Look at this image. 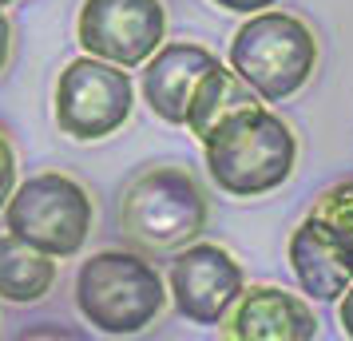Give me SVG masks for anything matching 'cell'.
Here are the masks:
<instances>
[{
    "label": "cell",
    "mask_w": 353,
    "mask_h": 341,
    "mask_svg": "<svg viewBox=\"0 0 353 341\" xmlns=\"http://www.w3.org/2000/svg\"><path fill=\"white\" fill-rule=\"evenodd\" d=\"M250 103H266V99L258 96L250 83L242 80L234 68H214L203 76V83L194 87V99H191V112H187V127L199 143H207L210 131L219 127L223 119H230L234 112L242 107H250Z\"/></svg>",
    "instance_id": "13"
},
{
    "label": "cell",
    "mask_w": 353,
    "mask_h": 341,
    "mask_svg": "<svg viewBox=\"0 0 353 341\" xmlns=\"http://www.w3.org/2000/svg\"><path fill=\"white\" fill-rule=\"evenodd\" d=\"M290 270L314 302H341L353 286V250L318 214H310L290 234Z\"/></svg>",
    "instance_id": "11"
},
{
    "label": "cell",
    "mask_w": 353,
    "mask_h": 341,
    "mask_svg": "<svg viewBox=\"0 0 353 341\" xmlns=\"http://www.w3.org/2000/svg\"><path fill=\"white\" fill-rule=\"evenodd\" d=\"M119 227L155 250H183L207 227V195L187 167H151L123 191Z\"/></svg>",
    "instance_id": "4"
},
{
    "label": "cell",
    "mask_w": 353,
    "mask_h": 341,
    "mask_svg": "<svg viewBox=\"0 0 353 341\" xmlns=\"http://www.w3.org/2000/svg\"><path fill=\"white\" fill-rule=\"evenodd\" d=\"M214 68H219V56L207 52L203 44H163L143 64L139 92H143L147 107L159 115V119H167V123H187L194 87Z\"/></svg>",
    "instance_id": "10"
},
{
    "label": "cell",
    "mask_w": 353,
    "mask_h": 341,
    "mask_svg": "<svg viewBox=\"0 0 353 341\" xmlns=\"http://www.w3.org/2000/svg\"><path fill=\"white\" fill-rule=\"evenodd\" d=\"M4 223L12 234L36 242L56 258H76L92 234L96 207H92V195L72 175L44 171L12 191L4 207Z\"/></svg>",
    "instance_id": "5"
},
{
    "label": "cell",
    "mask_w": 353,
    "mask_h": 341,
    "mask_svg": "<svg viewBox=\"0 0 353 341\" xmlns=\"http://www.w3.org/2000/svg\"><path fill=\"white\" fill-rule=\"evenodd\" d=\"M131 103H135L131 68L83 52L56 80V127L80 143H96L128 123Z\"/></svg>",
    "instance_id": "6"
},
{
    "label": "cell",
    "mask_w": 353,
    "mask_h": 341,
    "mask_svg": "<svg viewBox=\"0 0 353 341\" xmlns=\"http://www.w3.org/2000/svg\"><path fill=\"white\" fill-rule=\"evenodd\" d=\"M167 290L175 309L194 325H223L246 290L242 266L219 242L183 246L167 270Z\"/></svg>",
    "instance_id": "8"
},
{
    "label": "cell",
    "mask_w": 353,
    "mask_h": 341,
    "mask_svg": "<svg viewBox=\"0 0 353 341\" xmlns=\"http://www.w3.org/2000/svg\"><path fill=\"white\" fill-rule=\"evenodd\" d=\"M167 282L163 274L131 250H99L88 262H80L76 274V306H80L83 322L108 333V338H131L167 306Z\"/></svg>",
    "instance_id": "2"
},
{
    "label": "cell",
    "mask_w": 353,
    "mask_h": 341,
    "mask_svg": "<svg viewBox=\"0 0 353 341\" xmlns=\"http://www.w3.org/2000/svg\"><path fill=\"white\" fill-rule=\"evenodd\" d=\"M214 187L230 198H258L278 191L294 175L298 139L278 112L250 103L223 119L203 143Z\"/></svg>",
    "instance_id": "1"
},
{
    "label": "cell",
    "mask_w": 353,
    "mask_h": 341,
    "mask_svg": "<svg viewBox=\"0 0 353 341\" xmlns=\"http://www.w3.org/2000/svg\"><path fill=\"white\" fill-rule=\"evenodd\" d=\"M337 322L345 329V338H353V286L341 293V302H337Z\"/></svg>",
    "instance_id": "17"
},
{
    "label": "cell",
    "mask_w": 353,
    "mask_h": 341,
    "mask_svg": "<svg viewBox=\"0 0 353 341\" xmlns=\"http://www.w3.org/2000/svg\"><path fill=\"white\" fill-rule=\"evenodd\" d=\"M12 191H17V155H12V143L0 135V214L8 207Z\"/></svg>",
    "instance_id": "15"
},
{
    "label": "cell",
    "mask_w": 353,
    "mask_h": 341,
    "mask_svg": "<svg viewBox=\"0 0 353 341\" xmlns=\"http://www.w3.org/2000/svg\"><path fill=\"white\" fill-rule=\"evenodd\" d=\"M223 333L234 341H314L318 318L298 293L278 286H250L226 313Z\"/></svg>",
    "instance_id": "9"
},
{
    "label": "cell",
    "mask_w": 353,
    "mask_h": 341,
    "mask_svg": "<svg viewBox=\"0 0 353 341\" xmlns=\"http://www.w3.org/2000/svg\"><path fill=\"white\" fill-rule=\"evenodd\" d=\"M310 214H318L321 223L334 230L337 238H345V246L353 250V179L325 187V191L314 198V211Z\"/></svg>",
    "instance_id": "14"
},
{
    "label": "cell",
    "mask_w": 353,
    "mask_h": 341,
    "mask_svg": "<svg viewBox=\"0 0 353 341\" xmlns=\"http://www.w3.org/2000/svg\"><path fill=\"white\" fill-rule=\"evenodd\" d=\"M8 4H12V0H0V12H4V8H8Z\"/></svg>",
    "instance_id": "19"
},
{
    "label": "cell",
    "mask_w": 353,
    "mask_h": 341,
    "mask_svg": "<svg viewBox=\"0 0 353 341\" xmlns=\"http://www.w3.org/2000/svg\"><path fill=\"white\" fill-rule=\"evenodd\" d=\"M219 8H226V12H242V17H254V12H262V8H270V4H278V0H214Z\"/></svg>",
    "instance_id": "16"
},
{
    "label": "cell",
    "mask_w": 353,
    "mask_h": 341,
    "mask_svg": "<svg viewBox=\"0 0 353 341\" xmlns=\"http://www.w3.org/2000/svg\"><path fill=\"white\" fill-rule=\"evenodd\" d=\"M230 68L266 103L302 92L318 68V40L298 17L262 8L230 40Z\"/></svg>",
    "instance_id": "3"
},
{
    "label": "cell",
    "mask_w": 353,
    "mask_h": 341,
    "mask_svg": "<svg viewBox=\"0 0 353 341\" xmlns=\"http://www.w3.org/2000/svg\"><path fill=\"white\" fill-rule=\"evenodd\" d=\"M167 8L163 0H83L76 40L88 56L119 68H143L163 48Z\"/></svg>",
    "instance_id": "7"
},
{
    "label": "cell",
    "mask_w": 353,
    "mask_h": 341,
    "mask_svg": "<svg viewBox=\"0 0 353 341\" xmlns=\"http://www.w3.org/2000/svg\"><path fill=\"white\" fill-rule=\"evenodd\" d=\"M8 56H12V24H8V17L0 12V72H4V64H8Z\"/></svg>",
    "instance_id": "18"
},
{
    "label": "cell",
    "mask_w": 353,
    "mask_h": 341,
    "mask_svg": "<svg viewBox=\"0 0 353 341\" xmlns=\"http://www.w3.org/2000/svg\"><path fill=\"white\" fill-rule=\"evenodd\" d=\"M56 254L40 250L20 234H0V298L12 306H32L56 286Z\"/></svg>",
    "instance_id": "12"
}]
</instances>
